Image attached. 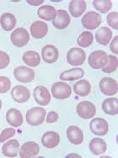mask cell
Returning <instances> with one entry per match:
<instances>
[{
	"mask_svg": "<svg viewBox=\"0 0 118 158\" xmlns=\"http://www.w3.org/2000/svg\"><path fill=\"white\" fill-rule=\"evenodd\" d=\"M48 32V26L46 23L42 21H35L30 26V33L35 39H42Z\"/></svg>",
	"mask_w": 118,
	"mask_h": 158,
	"instance_id": "obj_14",
	"label": "cell"
},
{
	"mask_svg": "<svg viewBox=\"0 0 118 158\" xmlns=\"http://www.w3.org/2000/svg\"><path fill=\"white\" fill-rule=\"evenodd\" d=\"M46 111L42 107H33L30 109L26 113L27 122L33 126H37L42 124L45 120Z\"/></svg>",
	"mask_w": 118,
	"mask_h": 158,
	"instance_id": "obj_1",
	"label": "cell"
},
{
	"mask_svg": "<svg viewBox=\"0 0 118 158\" xmlns=\"http://www.w3.org/2000/svg\"><path fill=\"white\" fill-rule=\"evenodd\" d=\"M51 91L53 96L57 99H66L69 98L72 94L71 86L62 81L55 83L52 85Z\"/></svg>",
	"mask_w": 118,
	"mask_h": 158,
	"instance_id": "obj_2",
	"label": "cell"
},
{
	"mask_svg": "<svg viewBox=\"0 0 118 158\" xmlns=\"http://www.w3.org/2000/svg\"><path fill=\"white\" fill-rule=\"evenodd\" d=\"M11 82L5 76H0V94H5L10 89Z\"/></svg>",
	"mask_w": 118,
	"mask_h": 158,
	"instance_id": "obj_34",
	"label": "cell"
},
{
	"mask_svg": "<svg viewBox=\"0 0 118 158\" xmlns=\"http://www.w3.org/2000/svg\"><path fill=\"white\" fill-rule=\"evenodd\" d=\"M14 76L16 80L22 83H30L35 79V72L33 69L28 67L20 66L14 70Z\"/></svg>",
	"mask_w": 118,
	"mask_h": 158,
	"instance_id": "obj_7",
	"label": "cell"
},
{
	"mask_svg": "<svg viewBox=\"0 0 118 158\" xmlns=\"http://www.w3.org/2000/svg\"><path fill=\"white\" fill-rule=\"evenodd\" d=\"M11 97L17 103H25L30 98V91L22 85H16L11 91Z\"/></svg>",
	"mask_w": 118,
	"mask_h": 158,
	"instance_id": "obj_13",
	"label": "cell"
},
{
	"mask_svg": "<svg viewBox=\"0 0 118 158\" xmlns=\"http://www.w3.org/2000/svg\"><path fill=\"white\" fill-rule=\"evenodd\" d=\"M17 24L16 17L11 13H4L0 17V25L5 31L12 30Z\"/></svg>",
	"mask_w": 118,
	"mask_h": 158,
	"instance_id": "obj_25",
	"label": "cell"
},
{
	"mask_svg": "<svg viewBox=\"0 0 118 158\" xmlns=\"http://www.w3.org/2000/svg\"><path fill=\"white\" fill-rule=\"evenodd\" d=\"M6 119L9 124H10L13 127H19L23 123V118H22L21 111L14 108H11L7 111Z\"/></svg>",
	"mask_w": 118,
	"mask_h": 158,
	"instance_id": "obj_20",
	"label": "cell"
},
{
	"mask_svg": "<svg viewBox=\"0 0 118 158\" xmlns=\"http://www.w3.org/2000/svg\"><path fill=\"white\" fill-rule=\"evenodd\" d=\"M95 37L97 40V43L106 46L110 43V40L112 38V31L108 27H101L96 32Z\"/></svg>",
	"mask_w": 118,
	"mask_h": 158,
	"instance_id": "obj_24",
	"label": "cell"
},
{
	"mask_svg": "<svg viewBox=\"0 0 118 158\" xmlns=\"http://www.w3.org/2000/svg\"><path fill=\"white\" fill-rule=\"evenodd\" d=\"M86 10V3L84 0H72L69 3V11L73 17H79Z\"/></svg>",
	"mask_w": 118,
	"mask_h": 158,
	"instance_id": "obj_21",
	"label": "cell"
},
{
	"mask_svg": "<svg viewBox=\"0 0 118 158\" xmlns=\"http://www.w3.org/2000/svg\"><path fill=\"white\" fill-rule=\"evenodd\" d=\"M82 24L85 29L90 30H96L98 26L101 24L102 17L100 14L95 11H89L84 14L82 17Z\"/></svg>",
	"mask_w": 118,
	"mask_h": 158,
	"instance_id": "obj_4",
	"label": "cell"
},
{
	"mask_svg": "<svg viewBox=\"0 0 118 158\" xmlns=\"http://www.w3.org/2000/svg\"><path fill=\"white\" fill-rule=\"evenodd\" d=\"M38 16L42 19L45 21H51L54 20L56 17L57 10H55L54 6L51 5H42L37 10Z\"/></svg>",
	"mask_w": 118,
	"mask_h": 158,
	"instance_id": "obj_27",
	"label": "cell"
},
{
	"mask_svg": "<svg viewBox=\"0 0 118 158\" xmlns=\"http://www.w3.org/2000/svg\"><path fill=\"white\" fill-rule=\"evenodd\" d=\"M107 23L114 30H118V13L116 11L109 13L107 16Z\"/></svg>",
	"mask_w": 118,
	"mask_h": 158,
	"instance_id": "obj_33",
	"label": "cell"
},
{
	"mask_svg": "<svg viewBox=\"0 0 118 158\" xmlns=\"http://www.w3.org/2000/svg\"><path fill=\"white\" fill-rule=\"evenodd\" d=\"M99 88L104 94L108 96H112L117 94V81L110 77H104L99 82Z\"/></svg>",
	"mask_w": 118,
	"mask_h": 158,
	"instance_id": "obj_9",
	"label": "cell"
},
{
	"mask_svg": "<svg viewBox=\"0 0 118 158\" xmlns=\"http://www.w3.org/2000/svg\"><path fill=\"white\" fill-rule=\"evenodd\" d=\"M86 58L85 52L80 48H72L67 53V60L71 66H81L84 64Z\"/></svg>",
	"mask_w": 118,
	"mask_h": 158,
	"instance_id": "obj_3",
	"label": "cell"
},
{
	"mask_svg": "<svg viewBox=\"0 0 118 158\" xmlns=\"http://www.w3.org/2000/svg\"><path fill=\"white\" fill-rule=\"evenodd\" d=\"M67 157H80V156L77 154H69L67 156Z\"/></svg>",
	"mask_w": 118,
	"mask_h": 158,
	"instance_id": "obj_40",
	"label": "cell"
},
{
	"mask_svg": "<svg viewBox=\"0 0 118 158\" xmlns=\"http://www.w3.org/2000/svg\"><path fill=\"white\" fill-rule=\"evenodd\" d=\"M102 109L108 115H116L118 113V99L116 98H106L102 104Z\"/></svg>",
	"mask_w": 118,
	"mask_h": 158,
	"instance_id": "obj_26",
	"label": "cell"
},
{
	"mask_svg": "<svg viewBox=\"0 0 118 158\" xmlns=\"http://www.w3.org/2000/svg\"><path fill=\"white\" fill-rule=\"evenodd\" d=\"M59 135L55 131H47L42 137V143L47 149H53L59 144Z\"/></svg>",
	"mask_w": 118,
	"mask_h": 158,
	"instance_id": "obj_19",
	"label": "cell"
},
{
	"mask_svg": "<svg viewBox=\"0 0 118 158\" xmlns=\"http://www.w3.org/2000/svg\"><path fill=\"white\" fill-rule=\"evenodd\" d=\"M71 22L69 14L64 10H58L56 17L53 20V25L55 26L56 29L63 30L66 29Z\"/></svg>",
	"mask_w": 118,
	"mask_h": 158,
	"instance_id": "obj_16",
	"label": "cell"
},
{
	"mask_svg": "<svg viewBox=\"0 0 118 158\" xmlns=\"http://www.w3.org/2000/svg\"><path fill=\"white\" fill-rule=\"evenodd\" d=\"M93 42V35L90 31H84L82 34L80 35L78 38L77 43L79 45L80 47L87 48L90 45H92Z\"/></svg>",
	"mask_w": 118,
	"mask_h": 158,
	"instance_id": "obj_32",
	"label": "cell"
},
{
	"mask_svg": "<svg viewBox=\"0 0 118 158\" xmlns=\"http://www.w3.org/2000/svg\"><path fill=\"white\" fill-rule=\"evenodd\" d=\"M84 75V71L80 68L66 70L60 73L59 78L62 81H76L83 78Z\"/></svg>",
	"mask_w": 118,
	"mask_h": 158,
	"instance_id": "obj_23",
	"label": "cell"
},
{
	"mask_svg": "<svg viewBox=\"0 0 118 158\" xmlns=\"http://www.w3.org/2000/svg\"><path fill=\"white\" fill-rule=\"evenodd\" d=\"M89 148L92 154L96 155V156H100V155L105 153L106 150H107V144L103 139L96 137V138L92 139V141L90 142Z\"/></svg>",
	"mask_w": 118,
	"mask_h": 158,
	"instance_id": "obj_22",
	"label": "cell"
},
{
	"mask_svg": "<svg viewBox=\"0 0 118 158\" xmlns=\"http://www.w3.org/2000/svg\"><path fill=\"white\" fill-rule=\"evenodd\" d=\"M93 6L100 12L107 13L112 7V2L110 0H94Z\"/></svg>",
	"mask_w": 118,
	"mask_h": 158,
	"instance_id": "obj_31",
	"label": "cell"
},
{
	"mask_svg": "<svg viewBox=\"0 0 118 158\" xmlns=\"http://www.w3.org/2000/svg\"><path fill=\"white\" fill-rule=\"evenodd\" d=\"M40 151L39 145L35 142H27L21 146L19 156L21 158H33L38 155Z\"/></svg>",
	"mask_w": 118,
	"mask_h": 158,
	"instance_id": "obj_11",
	"label": "cell"
},
{
	"mask_svg": "<svg viewBox=\"0 0 118 158\" xmlns=\"http://www.w3.org/2000/svg\"><path fill=\"white\" fill-rule=\"evenodd\" d=\"M77 113L81 118L90 119L96 114V106L90 101H82L77 106Z\"/></svg>",
	"mask_w": 118,
	"mask_h": 158,
	"instance_id": "obj_8",
	"label": "cell"
},
{
	"mask_svg": "<svg viewBox=\"0 0 118 158\" xmlns=\"http://www.w3.org/2000/svg\"><path fill=\"white\" fill-rule=\"evenodd\" d=\"M73 91L77 95L81 97L88 96L91 92V84L86 80H80L73 85Z\"/></svg>",
	"mask_w": 118,
	"mask_h": 158,
	"instance_id": "obj_28",
	"label": "cell"
},
{
	"mask_svg": "<svg viewBox=\"0 0 118 158\" xmlns=\"http://www.w3.org/2000/svg\"><path fill=\"white\" fill-rule=\"evenodd\" d=\"M10 40L13 45H15L16 47H23L27 45V43L30 41V34L25 29L18 28L11 33Z\"/></svg>",
	"mask_w": 118,
	"mask_h": 158,
	"instance_id": "obj_6",
	"label": "cell"
},
{
	"mask_svg": "<svg viewBox=\"0 0 118 158\" xmlns=\"http://www.w3.org/2000/svg\"><path fill=\"white\" fill-rule=\"evenodd\" d=\"M42 57L47 63H55L59 58L58 49L54 45H46L42 48Z\"/></svg>",
	"mask_w": 118,
	"mask_h": 158,
	"instance_id": "obj_17",
	"label": "cell"
},
{
	"mask_svg": "<svg viewBox=\"0 0 118 158\" xmlns=\"http://www.w3.org/2000/svg\"><path fill=\"white\" fill-rule=\"evenodd\" d=\"M1 107H2V101L0 100V110H1Z\"/></svg>",
	"mask_w": 118,
	"mask_h": 158,
	"instance_id": "obj_41",
	"label": "cell"
},
{
	"mask_svg": "<svg viewBox=\"0 0 118 158\" xmlns=\"http://www.w3.org/2000/svg\"><path fill=\"white\" fill-rule=\"evenodd\" d=\"M34 98L36 103L42 106L48 105L51 100V96L48 90L43 85H38L35 88Z\"/></svg>",
	"mask_w": 118,
	"mask_h": 158,
	"instance_id": "obj_12",
	"label": "cell"
},
{
	"mask_svg": "<svg viewBox=\"0 0 118 158\" xmlns=\"http://www.w3.org/2000/svg\"><path fill=\"white\" fill-rule=\"evenodd\" d=\"M20 150V144L19 142L13 139L6 142L2 147V152L5 156L7 157H16Z\"/></svg>",
	"mask_w": 118,
	"mask_h": 158,
	"instance_id": "obj_18",
	"label": "cell"
},
{
	"mask_svg": "<svg viewBox=\"0 0 118 158\" xmlns=\"http://www.w3.org/2000/svg\"><path fill=\"white\" fill-rule=\"evenodd\" d=\"M16 134V131L14 128H6L0 134V143L7 141L9 138L12 137Z\"/></svg>",
	"mask_w": 118,
	"mask_h": 158,
	"instance_id": "obj_35",
	"label": "cell"
},
{
	"mask_svg": "<svg viewBox=\"0 0 118 158\" xmlns=\"http://www.w3.org/2000/svg\"><path fill=\"white\" fill-rule=\"evenodd\" d=\"M90 129L94 135L104 136L109 131V124L105 119L102 118H97L91 121Z\"/></svg>",
	"mask_w": 118,
	"mask_h": 158,
	"instance_id": "obj_10",
	"label": "cell"
},
{
	"mask_svg": "<svg viewBox=\"0 0 118 158\" xmlns=\"http://www.w3.org/2000/svg\"><path fill=\"white\" fill-rule=\"evenodd\" d=\"M22 60L24 63L30 67H37L41 62V56L37 52L30 50L24 53L22 56Z\"/></svg>",
	"mask_w": 118,
	"mask_h": 158,
	"instance_id": "obj_29",
	"label": "cell"
},
{
	"mask_svg": "<svg viewBox=\"0 0 118 158\" xmlns=\"http://www.w3.org/2000/svg\"><path fill=\"white\" fill-rule=\"evenodd\" d=\"M59 118V115L57 112L55 111H50L47 116V119L46 122L47 124H53V123H55L57 120Z\"/></svg>",
	"mask_w": 118,
	"mask_h": 158,
	"instance_id": "obj_37",
	"label": "cell"
},
{
	"mask_svg": "<svg viewBox=\"0 0 118 158\" xmlns=\"http://www.w3.org/2000/svg\"><path fill=\"white\" fill-rule=\"evenodd\" d=\"M118 66V60L117 58L115 56H108V60H107V63H106L103 68L102 70L104 73H110L115 72L116 69H117Z\"/></svg>",
	"mask_w": 118,
	"mask_h": 158,
	"instance_id": "obj_30",
	"label": "cell"
},
{
	"mask_svg": "<svg viewBox=\"0 0 118 158\" xmlns=\"http://www.w3.org/2000/svg\"><path fill=\"white\" fill-rule=\"evenodd\" d=\"M67 136L69 142H71L73 144H81L84 141V134L81 129L75 125H71L67 128Z\"/></svg>",
	"mask_w": 118,
	"mask_h": 158,
	"instance_id": "obj_15",
	"label": "cell"
},
{
	"mask_svg": "<svg viewBox=\"0 0 118 158\" xmlns=\"http://www.w3.org/2000/svg\"><path fill=\"white\" fill-rule=\"evenodd\" d=\"M108 55L103 50H97L92 52L89 56L88 62L91 68L94 69H102L107 63Z\"/></svg>",
	"mask_w": 118,
	"mask_h": 158,
	"instance_id": "obj_5",
	"label": "cell"
},
{
	"mask_svg": "<svg viewBox=\"0 0 118 158\" xmlns=\"http://www.w3.org/2000/svg\"><path fill=\"white\" fill-rule=\"evenodd\" d=\"M110 49L111 52H113L114 54H118V36H115L112 42L110 43Z\"/></svg>",
	"mask_w": 118,
	"mask_h": 158,
	"instance_id": "obj_38",
	"label": "cell"
},
{
	"mask_svg": "<svg viewBox=\"0 0 118 158\" xmlns=\"http://www.w3.org/2000/svg\"><path fill=\"white\" fill-rule=\"evenodd\" d=\"M28 4H31V5H39V4H42L44 1L43 0H38V1H35V0H27Z\"/></svg>",
	"mask_w": 118,
	"mask_h": 158,
	"instance_id": "obj_39",
	"label": "cell"
},
{
	"mask_svg": "<svg viewBox=\"0 0 118 158\" xmlns=\"http://www.w3.org/2000/svg\"><path fill=\"white\" fill-rule=\"evenodd\" d=\"M10 64V57L8 54L4 51H0V69H4Z\"/></svg>",
	"mask_w": 118,
	"mask_h": 158,
	"instance_id": "obj_36",
	"label": "cell"
}]
</instances>
